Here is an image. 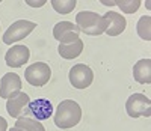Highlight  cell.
<instances>
[{
    "mask_svg": "<svg viewBox=\"0 0 151 131\" xmlns=\"http://www.w3.org/2000/svg\"><path fill=\"white\" fill-rule=\"evenodd\" d=\"M103 5H107V6H115V2H101Z\"/></svg>",
    "mask_w": 151,
    "mask_h": 131,
    "instance_id": "21",
    "label": "cell"
},
{
    "mask_svg": "<svg viewBox=\"0 0 151 131\" xmlns=\"http://www.w3.org/2000/svg\"><path fill=\"white\" fill-rule=\"evenodd\" d=\"M137 35H139L144 41H151V18L148 15H144L139 18L136 26Z\"/></svg>",
    "mask_w": 151,
    "mask_h": 131,
    "instance_id": "16",
    "label": "cell"
},
{
    "mask_svg": "<svg viewBox=\"0 0 151 131\" xmlns=\"http://www.w3.org/2000/svg\"><path fill=\"white\" fill-rule=\"evenodd\" d=\"M125 110H127V115L133 117V119H137L141 116L150 117L151 116V101L144 94H133L129 97L127 102H125Z\"/></svg>",
    "mask_w": 151,
    "mask_h": 131,
    "instance_id": "4",
    "label": "cell"
},
{
    "mask_svg": "<svg viewBox=\"0 0 151 131\" xmlns=\"http://www.w3.org/2000/svg\"><path fill=\"white\" fill-rule=\"evenodd\" d=\"M21 92V78L15 72H8L0 80V97L8 100Z\"/></svg>",
    "mask_w": 151,
    "mask_h": 131,
    "instance_id": "9",
    "label": "cell"
},
{
    "mask_svg": "<svg viewBox=\"0 0 151 131\" xmlns=\"http://www.w3.org/2000/svg\"><path fill=\"white\" fill-rule=\"evenodd\" d=\"M76 24L80 29V32H83L85 35L89 36H98L103 35L106 32V21L101 15H98L97 12H91V11H82L76 15Z\"/></svg>",
    "mask_w": 151,
    "mask_h": 131,
    "instance_id": "2",
    "label": "cell"
},
{
    "mask_svg": "<svg viewBox=\"0 0 151 131\" xmlns=\"http://www.w3.org/2000/svg\"><path fill=\"white\" fill-rule=\"evenodd\" d=\"M15 127L17 128H21L24 131H45L44 125L36 121V119H30V117H20V119H17L15 122Z\"/></svg>",
    "mask_w": 151,
    "mask_h": 131,
    "instance_id": "15",
    "label": "cell"
},
{
    "mask_svg": "<svg viewBox=\"0 0 151 131\" xmlns=\"http://www.w3.org/2000/svg\"><path fill=\"white\" fill-rule=\"evenodd\" d=\"M0 131H8V122L2 116H0Z\"/></svg>",
    "mask_w": 151,
    "mask_h": 131,
    "instance_id": "20",
    "label": "cell"
},
{
    "mask_svg": "<svg viewBox=\"0 0 151 131\" xmlns=\"http://www.w3.org/2000/svg\"><path fill=\"white\" fill-rule=\"evenodd\" d=\"M104 21H106V33L109 36H118L125 30V26H127V21L125 18L119 14V12H113V11H107L103 15Z\"/></svg>",
    "mask_w": 151,
    "mask_h": 131,
    "instance_id": "10",
    "label": "cell"
},
{
    "mask_svg": "<svg viewBox=\"0 0 151 131\" xmlns=\"http://www.w3.org/2000/svg\"><path fill=\"white\" fill-rule=\"evenodd\" d=\"M27 107H29V113L35 117L36 121L48 119V117L53 115V106H52V102H50L48 100H44V98L30 101L27 104Z\"/></svg>",
    "mask_w": 151,
    "mask_h": 131,
    "instance_id": "11",
    "label": "cell"
},
{
    "mask_svg": "<svg viewBox=\"0 0 151 131\" xmlns=\"http://www.w3.org/2000/svg\"><path fill=\"white\" fill-rule=\"evenodd\" d=\"M26 3L29 6H33V8H40V6H44L45 5V0H40V2H32V0H27Z\"/></svg>",
    "mask_w": 151,
    "mask_h": 131,
    "instance_id": "19",
    "label": "cell"
},
{
    "mask_svg": "<svg viewBox=\"0 0 151 131\" xmlns=\"http://www.w3.org/2000/svg\"><path fill=\"white\" fill-rule=\"evenodd\" d=\"M58 51H59L62 59H67V60L76 59V57H79L83 51V41L79 38L71 44H59Z\"/></svg>",
    "mask_w": 151,
    "mask_h": 131,
    "instance_id": "14",
    "label": "cell"
},
{
    "mask_svg": "<svg viewBox=\"0 0 151 131\" xmlns=\"http://www.w3.org/2000/svg\"><path fill=\"white\" fill-rule=\"evenodd\" d=\"M50 77H52V69L47 63L44 62H35L24 71V78L26 82L30 83L32 86H44L48 83Z\"/></svg>",
    "mask_w": 151,
    "mask_h": 131,
    "instance_id": "5",
    "label": "cell"
},
{
    "mask_svg": "<svg viewBox=\"0 0 151 131\" xmlns=\"http://www.w3.org/2000/svg\"><path fill=\"white\" fill-rule=\"evenodd\" d=\"M80 29L71 21H60L53 27V36L60 44H71L79 39Z\"/></svg>",
    "mask_w": 151,
    "mask_h": 131,
    "instance_id": "7",
    "label": "cell"
},
{
    "mask_svg": "<svg viewBox=\"0 0 151 131\" xmlns=\"http://www.w3.org/2000/svg\"><path fill=\"white\" fill-rule=\"evenodd\" d=\"M35 29H36V23L29 21V20H18L15 23H12V26H9L8 30L5 32L3 42L6 45H12L14 42L20 41V39L29 36Z\"/></svg>",
    "mask_w": 151,
    "mask_h": 131,
    "instance_id": "3",
    "label": "cell"
},
{
    "mask_svg": "<svg viewBox=\"0 0 151 131\" xmlns=\"http://www.w3.org/2000/svg\"><path fill=\"white\" fill-rule=\"evenodd\" d=\"M30 102V98L26 92H18L15 94L14 97L8 98V102H6V110H8V115L11 117H18L21 115V112L27 107V104Z\"/></svg>",
    "mask_w": 151,
    "mask_h": 131,
    "instance_id": "12",
    "label": "cell"
},
{
    "mask_svg": "<svg viewBox=\"0 0 151 131\" xmlns=\"http://www.w3.org/2000/svg\"><path fill=\"white\" fill-rule=\"evenodd\" d=\"M53 119H55V125L62 128V130L73 128L82 119V109L76 101L64 100V101L59 102Z\"/></svg>",
    "mask_w": 151,
    "mask_h": 131,
    "instance_id": "1",
    "label": "cell"
},
{
    "mask_svg": "<svg viewBox=\"0 0 151 131\" xmlns=\"http://www.w3.org/2000/svg\"><path fill=\"white\" fill-rule=\"evenodd\" d=\"M29 57L30 51L26 45H14L6 51L5 62L9 68H20L29 60Z\"/></svg>",
    "mask_w": 151,
    "mask_h": 131,
    "instance_id": "8",
    "label": "cell"
},
{
    "mask_svg": "<svg viewBox=\"0 0 151 131\" xmlns=\"http://www.w3.org/2000/svg\"><path fill=\"white\" fill-rule=\"evenodd\" d=\"M77 2L76 0H52V6L59 14H70L76 8Z\"/></svg>",
    "mask_w": 151,
    "mask_h": 131,
    "instance_id": "17",
    "label": "cell"
},
{
    "mask_svg": "<svg viewBox=\"0 0 151 131\" xmlns=\"http://www.w3.org/2000/svg\"><path fill=\"white\" fill-rule=\"evenodd\" d=\"M70 83L73 84V87L76 89H86L89 87L91 83L94 82V72L92 69L85 63H77L70 69L68 74Z\"/></svg>",
    "mask_w": 151,
    "mask_h": 131,
    "instance_id": "6",
    "label": "cell"
},
{
    "mask_svg": "<svg viewBox=\"0 0 151 131\" xmlns=\"http://www.w3.org/2000/svg\"><path fill=\"white\" fill-rule=\"evenodd\" d=\"M9 131H24V130H21V128H17V127H14V128H11Z\"/></svg>",
    "mask_w": 151,
    "mask_h": 131,
    "instance_id": "22",
    "label": "cell"
},
{
    "mask_svg": "<svg viewBox=\"0 0 151 131\" xmlns=\"http://www.w3.org/2000/svg\"><path fill=\"white\" fill-rule=\"evenodd\" d=\"M115 5L125 14H134L141 6V0H119L115 2Z\"/></svg>",
    "mask_w": 151,
    "mask_h": 131,
    "instance_id": "18",
    "label": "cell"
},
{
    "mask_svg": "<svg viewBox=\"0 0 151 131\" xmlns=\"http://www.w3.org/2000/svg\"><path fill=\"white\" fill-rule=\"evenodd\" d=\"M133 77L137 83L150 84L151 83V60L150 59L137 60L133 67Z\"/></svg>",
    "mask_w": 151,
    "mask_h": 131,
    "instance_id": "13",
    "label": "cell"
}]
</instances>
